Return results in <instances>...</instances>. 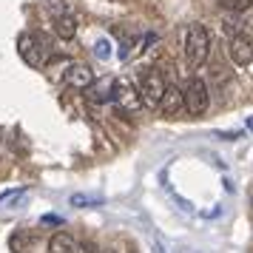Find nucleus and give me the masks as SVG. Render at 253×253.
I'll return each mask as SVG.
<instances>
[{
  "label": "nucleus",
  "instance_id": "nucleus-1",
  "mask_svg": "<svg viewBox=\"0 0 253 253\" xmlns=\"http://www.w3.org/2000/svg\"><path fill=\"white\" fill-rule=\"evenodd\" d=\"M208 54H211V35L202 23L188 26L185 32V57H188V66L191 69H199L205 66Z\"/></svg>",
  "mask_w": 253,
  "mask_h": 253
},
{
  "label": "nucleus",
  "instance_id": "nucleus-2",
  "mask_svg": "<svg viewBox=\"0 0 253 253\" xmlns=\"http://www.w3.org/2000/svg\"><path fill=\"white\" fill-rule=\"evenodd\" d=\"M48 40L43 35H35V32H26V35L17 37V51H20V57L32 66V69H40V66H46L48 60Z\"/></svg>",
  "mask_w": 253,
  "mask_h": 253
},
{
  "label": "nucleus",
  "instance_id": "nucleus-3",
  "mask_svg": "<svg viewBox=\"0 0 253 253\" xmlns=\"http://www.w3.org/2000/svg\"><path fill=\"white\" fill-rule=\"evenodd\" d=\"M208 103H211V94H208L205 80L194 77V80L185 85V91H182V108L191 117H199V114H205L208 111Z\"/></svg>",
  "mask_w": 253,
  "mask_h": 253
},
{
  "label": "nucleus",
  "instance_id": "nucleus-4",
  "mask_svg": "<svg viewBox=\"0 0 253 253\" xmlns=\"http://www.w3.org/2000/svg\"><path fill=\"white\" fill-rule=\"evenodd\" d=\"M165 77L157 69H145L142 71V83H139V97L145 105H160L162 94H165Z\"/></svg>",
  "mask_w": 253,
  "mask_h": 253
},
{
  "label": "nucleus",
  "instance_id": "nucleus-5",
  "mask_svg": "<svg viewBox=\"0 0 253 253\" xmlns=\"http://www.w3.org/2000/svg\"><path fill=\"white\" fill-rule=\"evenodd\" d=\"M111 100H117L123 111H137L139 105H142L139 88L128 80H114V85H111Z\"/></svg>",
  "mask_w": 253,
  "mask_h": 253
},
{
  "label": "nucleus",
  "instance_id": "nucleus-6",
  "mask_svg": "<svg viewBox=\"0 0 253 253\" xmlns=\"http://www.w3.org/2000/svg\"><path fill=\"white\" fill-rule=\"evenodd\" d=\"M63 80H66V85H71V88L85 91V88L94 83V71L88 69L85 63H71L69 69H66V74H63Z\"/></svg>",
  "mask_w": 253,
  "mask_h": 253
},
{
  "label": "nucleus",
  "instance_id": "nucleus-7",
  "mask_svg": "<svg viewBox=\"0 0 253 253\" xmlns=\"http://www.w3.org/2000/svg\"><path fill=\"white\" fill-rule=\"evenodd\" d=\"M230 60L236 63V66H251L253 63V40L248 35H236L230 40Z\"/></svg>",
  "mask_w": 253,
  "mask_h": 253
},
{
  "label": "nucleus",
  "instance_id": "nucleus-8",
  "mask_svg": "<svg viewBox=\"0 0 253 253\" xmlns=\"http://www.w3.org/2000/svg\"><path fill=\"white\" fill-rule=\"evenodd\" d=\"M160 108L165 117H176L182 111V91L179 88H165V94L160 100Z\"/></svg>",
  "mask_w": 253,
  "mask_h": 253
},
{
  "label": "nucleus",
  "instance_id": "nucleus-9",
  "mask_svg": "<svg viewBox=\"0 0 253 253\" xmlns=\"http://www.w3.org/2000/svg\"><path fill=\"white\" fill-rule=\"evenodd\" d=\"M54 35H57L60 40H71V37L77 35V20H74L69 12L57 14V17H54Z\"/></svg>",
  "mask_w": 253,
  "mask_h": 253
},
{
  "label": "nucleus",
  "instance_id": "nucleus-10",
  "mask_svg": "<svg viewBox=\"0 0 253 253\" xmlns=\"http://www.w3.org/2000/svg\"><path fill=\"white\" fill-rule=\"evenodd\" d=\"M48 253H77V245L71 239L69 233H54L51 239H48Z\"/></svg>",
  "mask_w": 253,
  "mask_h": 253
},
{
  "label": "nucleus",
  "instance_id": "nucleus-11",
  "mask_svg": "<svg viewBox=\"0 0 253 253\" xmlns=\"http://www.w3.org/2000/svg\"><path fill=\"white\" fill-rule=\"evenodd\" d=\"M111 85H114V80H94L88 88H91V100L94 103H105V100H111Z\"/></svg>",
  "mask_w": 253,
  "mask_h": 253
},
{
  "label": "nucleus",
  "instance_id": "nucleus-12",
  "mask_svg": "<svg viewBox=\"0 0 253 253\" xmlns=\"http://www.w3.org/2000/svg\"><path fill=\"white\" fill-rule=\"evenodd\" d=\"M9 245H12L14 253H26L29 251V245H32V236H29V233H14Z\"/></svg>",
  "mask_w": 253,
  "mask_h": 253
},
{
  "label": "nucleus",
  "instance_id": "nucleus-13",
  "mask_svg": "<svg viewBox=\"0 0 253 253\" xmlns=\"http://www.w3.org/2000/svg\"><path fill=\"white\" fill-rule=\"evenodd\" d=\"M225 9H233V12H248L253 6V0H222Z\"/></svg>",
  "mask_w": 253,
  "mask_h": 253
},
{
  "label": "nucleus",
  "instance_id": "nucleus-14",
  "mask_svg": "<svg viewBox=\"0 0 253 253\" xmlns=\"http://www.w3.org/2000/svg\"><path fill=\"white\" fill-rule=\"evenodd\" d=\"M94 54H97V57H111V43H108V40H97V46H94Z\"/></svg>",
  "mask_w": 253,
  "mask_h": 253
},
{
  "label": "nucleus",
  "instance_id": "nucleus-15",
  "mask_svg": "<svg viewBox=\"0 0 253 253\" xmlns=\"http://www.w3.org/2000/svg\"><path fill=\"white\" fill-rule=\"evenodd\" d=\"M248 126H251V128H253V117H251V123H248Z\"/></svg>",
  "mask_w": 253,
  "mask_h": 253
}]
</instances>
